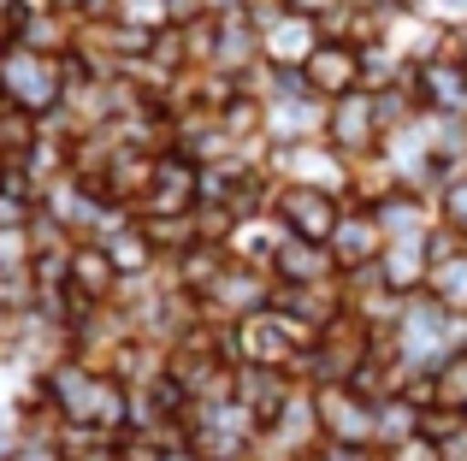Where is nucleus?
<instances>
[{"instance_id": "obj_1", "label": "nucleus", "mask_w": 467, "mask_h": 461, "mask_svg": "<svg viewBox=\"0 0 467 461\" xmlns=\"http://www.w3.org/2000/svg\"><path fill=\"white\" fill-rule=\"evenodd\" d=\"M285 220L296 225V237H308V242H326L331 230H337V208H331V196L326 190H314V184H296L285 196Z\"/></svg>"}, {"instance_id": "obj_2", "label": "nucleus", "mask_w": 467, "mask_h": 461, "mask_svg": "<svg viewBox=\"0 0 467 461\" xmlns=\"http://www.w3.org/2000/svg\"><path fill=\"white\" fill-rule=\"evenodd\" d=\"M355 77H361V59H355L349 47H314V54H308V89L349 95Z\"/></svg>"}, {"instance_id": "obj_3", "label": "nucleus", "mask_w": 467, "mask_h": 461, "mask_svg": "<svg viewBox=\"0 0 467 461\" xmlns=\"http://www.w3.org/2000/svg\"><path fill=\"white\" fill-rule=\"evenodd\" d=\"M432 296L444 308H467V254H438L432 261Z\"/></svg>"}, {"instance_id": "obj_4", "label": "nucleus", "mask_w": 467, "mask_h": 461, "mask_svg": "<svg viewBox=\"0 0 467 461\" xmlns=\"http://www.w3.org/2000/svg\"><path fill=\"white\" fill-rule=\"evenodd\" d=\"M420 83L438 107H467V66H444V59H438V66L420 71Z\"/></svg>"}, {"instance_id": "obj_5", "label": "nucleus", "mask_w": 467, "mask_h": 461, "mask_svg": "<svg viewBox=\"0 0 467 461\" xmlns=\"http://www.w3.org/2000/svg\"><path fill=\"white\" fill-rule=\"evenodd\" d=\"M278 266L290 272V284H319V278H326V254H319V242H308V237L285 242V254H278Z\"/></svg>"}, {"instance_id": "obj_6", "label": "nucleus", "mask_w": 467, "mask_h": 461, "mask_svg": "<svg viewBox=\"0 0 467 461\" xmlns=\"http://www.w3.org/2000/svg\"><path fill=\"white\" fill-rule=\"evenodd\" d=\"M71 284H78L83 296H107V290H113V261L95 254V249H83L78 261H71Z\"/></svg>"}, {"instance_id": "obj_7", "label": "nucleus", "mask_w": 467, "mask_h": 461, "mask_svg": "<svg viewBox=\"0 0 467 461\" xmlns=\"http://www.w3.org/2000/svg\"><path fill=\"white\" fill-rule=\"evenodd\" d=\"M59 461H113V444L101 438V426L95 432H66V438H59Z\"/></svg>"}, {"instance_id": "obj_8", "label": "nucleus", "mask_w": 467, "mask_h": 461, "mask_svg": "<svg viewBox=\"0 0 467 461\" xmlns=\"http://www.w3.org/2000/svg\"><path fill=\"white\" fill-rule=\"evenodd\" d=\"M444 213H450V225L467 237V184H450V196H444Z\"/></svg>"}, {"instance_id": "obj_9", "label": "nucleus", "mask_w": 467, "mask_h": 461, "mask_svg": "<svg viewBox=\"0 0 467 461\" xmlns=\"http://www.w3.org/2000/svg\"><path fill=\"white\" fill-rule=\"evenodd\" d=\"M438 461H467V426L456 432V438H444V444H438Z\"/></svg>"}, {"instance_id": "obj_10", "label": "nucleus", "mask_w": 467, "mask_h": 461, "mask_svg": "<svg viewBox=\"0 0 467 461\" xmlns=\"http://www.w3.org/2000/svg\"><path fill=\"white\" fill-rule=\"evenodd\" d=\"M319 6H331V0H296V12L308 18V12H319Z\"/></svg>"}]
</instances>
